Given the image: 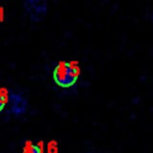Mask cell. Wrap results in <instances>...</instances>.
<instances>
[{
  "label": "cell",
  "mask_w": 153,
  "mask_h": 153,
  "mask_svg": "<svg viewBox=\"0 0 153 153\" xmlns=\"http://www.w3.org/2000/svg\"><path fill=\"white\" fill-rule=\"evenodd\" d=\"M53 79L59 86L67 88L75 84L78 76L72 72L69 62L60 61L53 71Z\"/></svg>",
  "instance_id": "1"
},
{
  "label": "cell",
  "mask_w": 153,
  "mask_h": 153,
  "mask_svg": "<svg viewBox=\"0 0 153 153\" xmlns=\"http://www.w3.org/2000/svg\"><path fill=\"white\" fill-rule=\"evenodd\" d=\"M10 103V111L16 115V116H19V115H23L26 109H27V100L26 98L18 93V92H13V91H10V96H8V102Z\"/></svg>",
  "instance_id": "2"
},
{
  "label": "cell",
  "mask_w": 153,
  "mask_h": 153,
  "mask_svg": "<svg viewBox=\"0 0 153 153\" xmlns=\"http://www.w3.org/2000/svg\"><path fill=\"white\" fill-rule=\"evenodd\" d=\"M42 141L38 145H35L32 141L26 140L23 145V149L22 153H43V146H42Z\"/></svg>",
  "instance_id": "3"
},
{
  "label": "cell",
  "mask_w": 153,
  "mask_h": 153,
  "mask_svg": "<svg viewBox=\"0 0 153 153\" xmlns=\"http://www.w3.org/2000/svg\"><path fill=\"white\" fill-rule=\"evenodd\" d=\"M8 96H10V91H7L6 88L0 90V111L4 110L6 103L8 102Z\"/></svg>",
  "instance_id": "4"
},
{
  "label": "cell",
  "mask_w": 153,
  "mask_h": 153,
  "mask_svg": "<svg viewBox=\"0 0 153 153\" xmlns=\"http://www.w3.org/2000/svg\"><path fill=\"white\" fill-rule=\"evenodd\" d=\"M57 142L56 141H50L48 143V153H57Z\"/></svg>",
  "instance_id": "5"
},
{
  "label": "cell",
  "mask_w": 153,
  "mask_h": 153,
  "mask_svg": "<svg viewBox=\"0 0 153 153\" xmlns=\"http://www.w3.org/2000/svg\"><path fill=\"white\" fill-rule=\"evenodd\" d=\"M2 18H4V8L0 7V20H2Z\"/></svg>",
  "instance_id": "6"
},
{
  "label": "cell",
  "mask_w": 153,
  "mask_h": 153,
  "mask_svg": "<svg viewBox=\"0 0 153 153\" xmlns=\"http://www.w3.org/2000/svg\"><path fill=\"white\" fill-rule=\"evenodd\" d=\"M0 22H1V20H0Z\"/></svg>",
  "instance_id": "7"
}]
</instances>
